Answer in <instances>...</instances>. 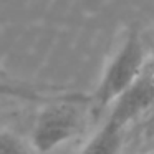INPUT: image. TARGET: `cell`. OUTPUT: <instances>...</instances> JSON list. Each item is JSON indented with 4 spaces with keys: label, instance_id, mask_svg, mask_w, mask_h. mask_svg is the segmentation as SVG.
I'll use <instances>...</instances> for the list:
<instances>
[{
    "label": "cell",
    "instance_id": "cell-3",
    "mask_svg": "<svg viewBox=\"0 0 154 154\" xmlns=\"http://www.w3.org/2000/svg\"><path fill=\"white\" fill-rule=\"evenodd\" d=\"M154 104V73H144L116 103L111 113L129 124L141 113L149 111Z\"/></svg>",
    "mask_w": 154,
    "mask_h": 154
},
{
    "label": "cell",
    "instance_id": "cell-2",
    "mask_svg": "<svg viewBox=\"0 0 154 154\" xmlns=\"http://www.w3.org/2000/svg\"><path fill=\"white\" fill-rule=\"evenodd\" d=\"M83 100L60 98L38 111L32 128V146L38 152H51L80 133L83 126Z\"/></svg>",
    "mask_w": 154,
    "mask_h": 154
},
{
    "label": "cell",
    "instance_id": "cell-1",
    "mask_svg": "<svg viewBox=\"0 0 154 154\" xmlns=\"http://www.w3.org/2000/svg\"><path fill=\"white\" fill-rule=\"evenodd\" d=\"M146 50L136 30H131L104 68L103 76L90 101L94 109L113 106L144 75Z\"/></svg>",
    "mask_w": 154,
    "mask_h": 154
},
{
    "label": "cell",
    "instance_id": "cell-7",
    "mask_svg": "<svg viewBox=\"0 0 154 154\" xmlns=\"http://www.w3.org/2000/svg\"><path fill=\"white\" fill-rule=\"evenodd\" d=\"M0 80H10V75H8L7 70H4L2 66H0Z\"/></svg>",
    "mask_w": 154,
    "mask_h": 154
},
{
    "label": "cell",
    "instance_id": "cell-4",
    "mask_svg": "<svg viewBox=\"0 0 154 154\" xmlns=\"http://www.w3.org/2000/svg\"><path fill=\"white\" fill-rule=\"evenodd\" d=\"M128 126L129 124L124 123L121 118L109 113L108 119L88 139L80 154H119Z\"/></svg>",
    "mask_w": 154,
    "mask_h": 154
},
{
    "label": "cell",
    "instance_id": "cell-5",
    "mask_svg": "<svg viewBox=\"0 0 154 154\" xmlns=\"http://www.w3.org/2000/svg\"><path fill=\"white\" fill-rule=\"evenodd\" d=\"M0 154H32V149L17 134L0 129Z\"/></svg>",
    "mask_w": 154,
    "mask_h": 154
},
{
    "label": "cell",
    "instance_id": "cell-6",
    "mask_svg": "<svg viewBox=\"0 0 154 154\" xmlns=\"http://www.w3.org/2000/svg\"><path fill=\"white\" fill-rule=\"evenodd\" d=\"M147 133L149 136H154V104L149 109V118H147Z\"/></svg>",
    "mask_w": 154,
    "mask_h": 154
},
{
    "label": "cell",
    "instance_id": "cell-8",
    "mask_svg": "<svg viewBox=\"0 0 154 154\" xmlns=\"http://www.w3.org/2000/svg\"><path fill=\"white\" fill-rule=\"evenodd\" d=\"M151 154H154V152H151Z\"/></svg>",
    "mask_w": 154,
    "mask_h": 154
}]
</instances>
